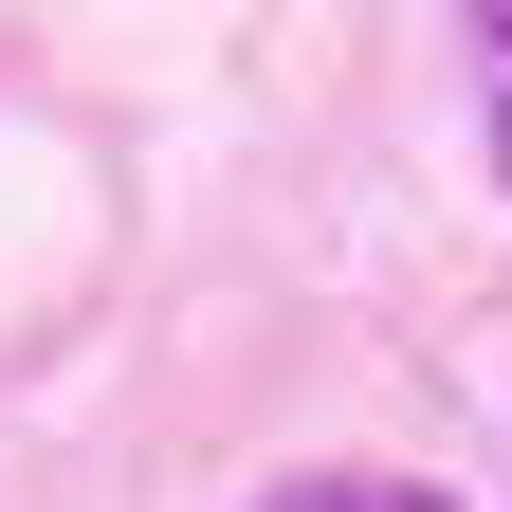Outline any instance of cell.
Segmentation results:
<instances>
[{
  "label": "cell",
  "mask_w": 512,
  "mask_h": 512,
  "mask_svg": "<svg viewBox=\"0 0 512 512\" xmlns=\"http://www.w3.org/2000/svg\"><path fill=\"white\" fill-rule=\"evenodd\" d=\"M256 512H439L421 476H293V494H256Z\"/></svg>",
  "instance_id": "1"
},
{
  "label": "cell",
  "mask_w": 512,
  "mask_h": 512,
  "mask_svg": "<svg viewBox=\"0 0 512 512\" xmlns=\"http://www.w3.org/2000/svg\"><path fill=\"white\" fill-rule=\"evenodd\" d=\"M494 165H512V19H494Z\"/></svg>",
  "instance_id": "2"
}]
</instances>
